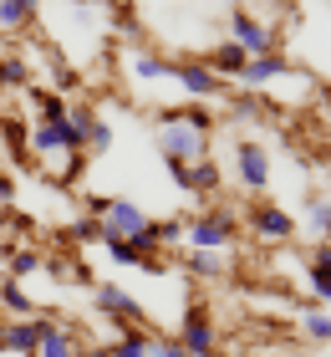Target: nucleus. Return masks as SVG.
Instances as JSON below:
<instances>
[{
  "label": "nucleus",
  "instance_id": "obj_1",
  "mask_svg": "<svg viewBox=\"0 0 331 357\" xmlns=\"http://www.w3.org/2000/svg\"><path fill=\"white\" fill-rule=\"evenodd\" d=\"M235 235H240V220L224 204H209V209H199V215L184 220L189 250H224V245H235Z\"/></svg>",
  "mask_w": 331,
  "mask_h": 357
},
{
  "label": "nucleus",
  "instance_id": "obj_2",
  "mask_svg": "<svg viewBox=\"0 0 331 357\" xmlns=\"http://www.w3.org/2000/svg\"><path fill=\"white\" fill-rule=\"evenodd\" d=\"M158 149L169 164H199V158L209 153V133H199L189 128L178 112H163V128H158Z\"/></svg>",
  "mask_w": 331,
  "mask_h": 357
},
{
  "label": "nucleus",
  "instance_id": "obj_3",
  "mask_svg": "<svg viewBox=\"0 0 331 357\" xmlns=\"http://www.w3.org/2000/svg\"><path fill=\"white\" fill-rule=\"evenodd\" d=\"M229 41L240 46L245 56H270V52H280V36H275V26H265L255 10H229Z\"/></svg>",
  "mask_w": 331,
  "mask_h": 357
},
{
  "label": "nucleus",
  "instance_id": "obj_4",
  "mask_svg": "<svg viewBox=\"0 0 331 357\" xmlns=\"http://www.w3.org/2000/svg\"><path fill=\"white\" fill-rule=\"evenodd\" d=\"M235 178L250 194H265V189H270V149L255 143V138H240L235 143Z\"/></svg>",
  "mask_w": 331,
  "mask_h": 357
},
{
  "label": "nucleus",
  "instance_id": "obj_5",
  "mask_svg": "<svg viewBox=\"0 0 331 357\" xmlns=\"http://www.w3.org/2000/svg\"><path fill=\"white\" fill-rule=\"evenodd\" d=\"M178 342H184L189 357H214V352H220V332H214V317L204 312V306H189V312H184Z\"/></svg>",
  "mask_w": 331,
  "mask_h": 357
},
{
  "label": "nucleus",
  "instance_id": "obj_6",
  "mask_svg": "<svg viewBox=\"0 0 331 357\" xmlns=\"http://www.w3.org/2000/svg\"><path fill=\"white\" fill-rule=\"evenodd\" d=\"M245 225H250L260 240H275V245H286V240L295 235V215H291V209H280V204H265V199L245 209Z\"/></svg>",
  "mask_w": 331,
  "mask_h": 357
},
{
  "label": "nucleus",
  "instance_id": "obj_7",
  "mask_svg": "<svg viewBox=\"0 0 331 357\" xmlns=\"http://www.w3.org/2000/svg\"><path fill=\"white\" fill-rule=\"evenodd\" d=\"M174 82L184 87V92L194 97V102H209V97L229 92V87L220 82V77H214V72L204 67V61H199V56H184V61H174Z\"/></svg>",
  "mask_w": 331,
  "mask_h": 357
},
{
  "label": "nucleus",
  "instance_id": "obj_8",
  "mask_svg": "<svg viewBox=\"0 0 331 357\" xmlns=\"http://www.w3.org/2000/svg\"><path fill=\"white\" fill-rule=\"evenodd\" d=\"M92 301H97V312H102V317H112L118 327H143V306L132 301L123 286H112V281L92 286Z\"/></svg>",
  "mask_w": 331,
  "mask_h": 357
},
{
  "label": "nucleus",
  "instance_id": "obj_9",
  "mask_svg": "<svg viewBox=\"0 0 331 357\" xmlns=\"http://www.w3.org/2000/svg\"><path fill=\"white\" fill-rule=\"evenodd\" d=\"M82 337L77 327H66L56 317H41V342H36V357H82Z\"/></svg>",
  "mask_w": 331,
  "mask_h": 357
},
{
  "label": "nucleus",
  "instance_id": "obj_10",
  "mask_svg": "<svg viewBox=\"0 0 331 357\" xmlns=\"http://www.w3.org/2000/svg\"><path fill=\"white\" fill-rule=\"evenodd\" d=\"M286 72H291L286 52H270V56H250V61H245L240 82H245V92H255V87H265V82H275V77H286Z\"/></svg>",
  "mask_w": 331,
  "mask_h": 357
},
{
  "label": "nucleus",
  "instance_id": "obj_11",
  "mask_svg": "<svg viewBox=\"0 0 331 357\" xmlns=\"http://www.w3.org/2000/svg\"><path fill=\"white\" fill-rule=\"evenodd\" d=\"M199 61H204V67H209L214 77H220V82H235V77L245 72V61H250V56H245V52H240L235 41H220V46H214V52H204Z\"/></svg>",
  "mask_w": 331,
  "mask_h": 357
},
{
  "label": "nucleus",
  "instance_id": "obj_12",
  "mask_svg": "<svg viewBox=\"0 0 331 357\" xmlns=\"http://www.w3.org/2000/svg\"><path fill=\"white\" fill-rule=\"evenodd\" d=\"M36 342H41V317H15V321H6V352L36 357Z\"/></svg>",
  "mask_w": 331,
  "mask_h": 357
},
{
  "label": "nucleus",
  "instance_id": "obj_13",
  "mask_svg": "<svg viewBox=\"0 0 331 357\" xmlns=\"http://www.w3.org/2000/svg\"><path fill=\"white\" fill-rule=\"evenodd\" d=\"M306 271H311V296L331 301V240H316V245H311Z\"/></svg>",
  "mask_w": 331,
  "mask_h": 357
},
{
  "label": "nucleus",
  "instance_id": "obj_14",
  "mask_svg": "<svg viewBox=\"0 0 331 357\" xmlns=\"http://www.w3.org/2000/svg\"><path fill=\"white\" fill-rule=\"evenodd\" d=\"M132 77H138V82H174V61H163L158 52L138 46V52H132Z\"/></svg>",
  "mask_w": 331,
  "mask_h": 357
},
{
  "label": "nucleus",
  "instance_id": "obj_15",
  "mask_svg": "<svg viewBox=\"0 0 331 357\" xmlns=\"http://www.w3.org/2000/svg\"><path fill=\"white\" fill-rule=\"evenodd\" d=\"M36 10H41V0H0V31H6V36L26 31L36 21Z\"/></svg>",
  "mask_w": 331,
  "mask_h": 357
},
{
  "label": "nucleus",
  "instance_id": "obj_16",
  "mask_svg": "<svg viewBox=\"0 0 331 357\" xmlns=\"http://www.w3.org/2000/svg\"><path fill=\"white\" fill-rule=\"evenodd\" d=\"M224 189V169L204 153L199 164H189V194H220Z\"/></svg>",
  "mask_w": 331,
  "mask_h": 357
},
{
  "label": "nucleus",
  "instance_id": "obj_17",
  "mask_svg": "<svg viewBox=\"0 0 331 357\" xmlns=\"http://www.w3.org/2000/svg\"><path fill=\"white\" fill-rule=\"evenodd\" d=\"M112 357H148V347H153V332L148 327H118V342H107Z\"/></svg>",
  "mask_w": 331,
  "mask_h": 357
},
{
  "label": "nucleus",
  "instance_id": "obj_18",
  "mask_svg": "<svg viewBox=\"0 0 331 357\" xmlns=\"http://www.w3.org/2000/svg\"><path fill=\"white\" fill-rule=\"evenodd\" d=\"M26 149L36 153V158L61 153V128H56V123H36V128H26Z\"/></svg>",
  "mask_w": 331,
  "mask_h": 357
},
{
  "label": "nucleus",
  "instance_id": "obj_19",
  "mask_svg": "<svg viewBox=\"0 0 331 357\" xmlns=\"http://www.w3.org/2000/svg\"><path fill=\"white\" fill-rule=\"evenodd\" d=\"M26 92H31V102H36L41 123H61L66 107H72V97H61V92H52V87H26Z\"/></svg>",
  "mask_w": 331,
  "mask_h": 357
},
{
  "label": "nucleus",
  "instance_id": "obj_20",
  "mask_svg": "<svg viewBox=\"0 0 331 357\" xmlns=\"http://www.w3.org/2000/svg\"><path fill=\"white\" fill-rule=\"evenodd\" d=\"M6 261H10V281H26V275L41 271V250H31V245H6Z\"/></svg>",
  "mask_w": 331,
  "mask_h": 357
},
{
  "label": "nucleus",
  "instance_id": "obj_21",
  "mask_svg": "<svg viewBox=\"0 0 331 357\" xmlns=\"http://www.w3.org/2000/svg\"><path fill=\"white\" fill-rule=\"evenodd\" d=\"M0 87L26 92V87H31V61H26V56H0Z\"/></svg>",
  "mask_w": 331,
  "mask_h": 357
},
{
  "label": "nucleus",
  "instance_id": "obj_22",
  "mask_svg": "<svg viewBox=\"0 0 331 357\" xmlns=\"http://www.w3.org/2000/svg\"><path fill=\"white\" fill-rule=\"evenodd\" d=\"M301 337H306V342H331V312H321V306H311V312L301 317Z\"/></svg>",
  "mask_w": 331,
  "mask_h": 357
},
{
  "label": "nucleus",
  "instance_id": "obj_23",
  "mask_svg": "<svg viewBox=\"0 0 331 357\" xmlns=\"http://www.w3.org/2000/svg\"><path fill=\"white\" fill-rule=\"evenodd\" d=\"M220 271H224V255H220V250H189V275H199V281H214Z\"/></svg>",
  "mask_w": 331,
  "mask_h": 357
},
{
  "label": "nucleus",
  "instance_id": "obj_24",
  "mask_svg": "<svg viewBox=\"0 0 331 357\" xmlns=\"http://www.w3.org/2000/svg\"><path fill=\"white\" fill-rule=\"evenodd\" d=\"M102 250L112 255V266H143V255L132 250V240H123V235H102Z\"/></svg>",
  "mask_w": 331,
  "mask_h": 357
},
{
  "label": "nucleus",
  "instance_id": "obj_25",
  "mask_svg": "<svg viewBox=\"0 0 331 357\" xmlns=\"http://www.w3.org/2000/svg\"><path fill=\"white\" fill-rule=\"evenodd\" d=\"M306 225H311V235H316V240H331V204L326 199H311L306 204Z\"/></svg>",
  "mask_w": 331,
  "mask_h": 357
},
{
  "label": "nucleus",
  "instance_id": "obj_26",
  "mask_svg": "<svg viewBox=\"0 0 331 357\" xmlns=\"http://www.w3.org/2000/svg\"><path fill=\"white\" fill-rule=\"evenodd\" d=\"M0 301H6V312H15V317H31V296L21 291V281H0Z\"/></svg>",
  "mask_w": 331,
  "mask_h": 357
},
{
  "label": "nucleus",
  "instance_id": "obj_27",
  "mask_svg": "<svg viewBox=\"0 0 331 357\" xmlns=\"http://www.w3.org/2000/svg\"><path fill=\"white\" fill-rule=\"evenodd\" d=\"M66 235H72L77 245H92V240H102V220H97V215H77Z\"/></svg>",
  "mask_w": 331,
  "mask_h": 357
},
{
  "label": "nucleus",
  "instance_id": "obj_28",
  "mask_svg": "<svg viewBox=\"0 0 331 357\" xmlns=\"http://www.w3.org/2000/svg\"><path fill=\"white\" fill-rule=\"evenodd\" d=\"M153 235H158V250H174L184 240V220H153Z\"/></svg>",
  "mask_w": 331,
  "mask_h": 357
},
{
  "label": "nucleus",
  "instance_id": "obj_29",
  "mask_svg": "<svg viewBox=\"0 0 331 357\" xmlns=\"http://www.w3.org/2000/svg\"><path fill=\"white\" fill-rule=\"evenodd\" d=\"M107 149H112V123L92 118V128H87V153H107Z\"/></svg>",
  "mask_w": 331,
  "mask_h": 357
},
{
  "label": "nucleus",
  "instance_id": "obj_30",
  "mask_svg": "<svg viewBox=\"0 0 331 357\" xmlns=\"http://www.w3.org/2000/svg\"><path fill=\"white\" fill-rule=\"evenodd\" d=\"M112 26H118L123 36L138 31V10H132V0H112Z\"/></svg>",
  "mask_w": 331,
  "mask_h": 357
},
{
  "label": "nucleus",
  "instance_id": "obj_31",
  "mask_svg": "<svg viewBox=\"0 0 331 357\" xmlns=\"http://www.w3.org/2000/svg\"><path fill=\"white\" fill-rule=\"evenodd\" d=\"M178 118H184L189 128H199V133H209V128H214V112H209L204 102H189V107H178Z\"/></svg>",
  "mask_w": 331,
  "mask_h": 357
},
{
  "label": "nucleus",
  "instance_id": "obj_32",
  "mask_svg": "<svg viewBox=\"0 0 331 357\" xmlns=\"http://www.w3.org/2000/svg\"><path fill=\"white\" fill-rule=\"evenodd\" d=\"M148 357H189V352H184V342H178V337L153 332V347H148Z\"/></svg>",
  "mask_w": 331,
  "mask_h": 357
},
{
  "label": "nucleus",
  "instance_id": "obj_33",
  "mask_svg": "<svg viewBox=\"0 0 331 357\" xmlns=\"http://www.w3.org/2000/svg\"><path fill=\"white\" fill-rule=\"evenodd\" d=\"M0 138L10 143V153H26V123H15V118H0Z\"/></svg>",
  "mask_w": 331,
  "mask_h": 357
},
{
  "label": "nucleus",
  "instance_id": "obj_34",
  "mask_svg": "<svg viewBox=\"0 0 331 357\" xmlns=\"http://www.w3.org/2000/svg\"><path fill=\"white\" fill-rule=\"evenodd\" d=\"M82 169H87V153H66V169H61L56 178H61V184H77Z\"/></svg>",
  "mask_w": 331,
  "mask_h": 357
},
{
  "label": "nucleus",
  "instance_id": "obj_35",
  "mask_svg": "<svg viewBox=\"0 0 331 357\" xmlns=\"http://www.w3.org/2000/svg\"><path fill=\"white\" fill-rule=\"evenodd\" d=\"M229 112H240V118H255V112H260V97H255V92H240L235 102H229Z\"/></svg>",
  "mask_w": 331,
  "mask_h": 357
},
{
  "label": "nucleus",
  "instance_id": "obj_36",
  "mask_svg": "<svg viewBox=\"0 0 331 357\" xmlns=\"http://www.w3.org/2000/svg\"><path fill=\"white\" fill-rule=\"evenodd\" d=\"M169 178H174L178 189H189V164H169Z\"/></svg>",
  "mask_w": 331,
  "mask_h": 357
},
{
  "label": "nucleus",
  "instance_id": "obj_37",
  "mask_svg": "<svg viewBox=\"0 0 331 357\" xmlns=\"http://www.w3.org/2000/svg\"><path fill=\"white\" fill-rule=\"evenodd\" d=\"M10 189H15V184H10V174H0V204L10 199Z\"/></svg>",
  "mask_w": 331,
  "mask_h": 357
},
{
  "label": "nucleus",
  "instance_id": "obj_38",
  "mask_svg": "<svg viewBox=\"0 0 331 357\" xmlns=\"http://www.w3.org/2000/svg\"><path fill=\"white\" fill-rule=\"evenodd\" d=\"M82 357H112V347H82Z\"/></svg>",
  "mask_w": 331,
  "mask_h": 357
},
{
  "label": "nucleus",
  "instance_id": "obj_39",
  "mask_svg": "<svg viewBox=\"0 0 331 357\" xmlns=\"http://www.w3.org/2000/svg\"><path fill=\"white\" fill-rule=\"evenodd\" d=\"M220 6H229V10H240V6H245V0H220Z\"/></svg>",
  "mask_w": 331,
  "mask_h": 357
},
{
  "label": "nucleus",
  "instance_id": "obj_40",
  "mask_svg": "<svg viewBox=\"0 0 331 357\" xmlns=\"http://www.w3.org/2000/svg\"><path fill=\"white\" fill-rule=\"evenodd\" d=\"M0 352H6V321H0Z\"/></svg>",
  "mask_w": 331,
  "mask_h": 357
},
{
  "label": "nucleus",
  "instance_id": "obj_41",
  "mask_svg": "<svg viewBox=\"0 0 331 357\" xmlns=\"http://www.w3.org/2000/svg\"><path fill=\"white\" fill-rule=\"evenodd\" d=\"M326 204H331V199H326Z\"/></svg>",
  "mask_w": 331,
  "mask_h": 357
}]
</instances>
